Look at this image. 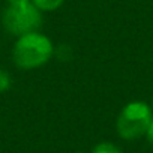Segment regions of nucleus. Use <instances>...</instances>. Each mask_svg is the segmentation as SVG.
<instances>
[{
    "mask_svg": "<svg viewBox=\"0 0 153 153\" xmlns=\"http://www.w3.org/2000/svg\"><path fill=\"white\" fill-rule=\"evenodd\" d=\"M54 54L53 42L42 33L32 32L18 36L12 57L20 69H35L45 65Z\"/></svg>",
    "mask_w": 153,
    "mask_h": 153,
    "instance_id": "f257e3e1",
    "label": "nucleus"
},
{
    "mask_svg": "<svg viewBox=\"0 0 153 153\" xmlns=\"http://www.w3.org/2000/svg\"><path fill=\"white\" fill-rule=\"evenodd\" d=\"M3 26L8 33L15 36H23L26 33L36 32L42 24L41 11L30 2L6 5L2 15Z\"/></svg>",
    "mask_w": 153,
    "mask_h": 153,
    "instance_id": "f03ea898",
    "label": "nucleus"
},
{
    "mask_svg": "<svg viewBox=\"0 0 153 153\" xmlns=\"http://www.w3.org/2000/svg\"><path fill=\"white\" fill-rule=\"evenodd\" d=\"M153 120L152 110L146 102L135 101L123 107L117 117V134L125 140H135L146 135Z\"/></svg>",
    "mask_w": 153,
    "mask_h": 153,
    "instance_id": "7ed1b4c3",
    "label": "nucleus"
},
{
    "mask_svg": "<svg viewBox=\"0 0 153 153\" xmlns=\"http://www.w3.org/2000/svg\"><path fill=\"white\" fill-rule=\"evenodd\" d=\"M65 0H32V3L42 12H51V11H56L59 9L62 5H63Z\"/></svg>",
    "mask_w": 153,
    "mask_h": 153,
    "instance_id": "20e7f679",
    "label": "nucleus"
},
{
    "mask_svg": "<svg viewBox=\"0 0 153 153\" xmlns=\"http://www.w3.org/2000/svg\"><path fill=\"white\" fill-rule=\"evenodd\" d=\"M93 153H122V150L113 143H99L93 149Z\"/></svg>",
    "mask_w": 153,
    "mask_h": 153,
    "instance_id": "39448f33",
    "label": "nucleus"
},
{
    "mask_svg": "<svg viewBox=\"0 0 153 153\" xmlns=\"http://www.w3.org/2000/svg\"><path fill=\"white\" fill-rule=\"evenodd\" d=\"M11 87V75L6 71H0V92H6Z\"/></svg>",
    "mask_w": 153,
    "mask_h": 153,
    "instance_id": "423d86ee",
    "label": "nucleus"
},
{
    "mask_svg": "<svg viewBox=\"0 0 153 153\" xmlns=\"http://www.w3.org/2000/svg\"><path fill=\"white\" fill-rule=\"evenodd\" d=\"M146 135H147L149 143H150V144H153V120H152V123H150V126H149V129H147Z\"/></svg>",
    "mask_w": 153,
    "mask_h": 153,
    "instance_id": "0eeeda50",
    "label": "nucleus"
},
{
    "mask_svg": "<svg viewBox=\"0 0 153 153\" xmlns=\"http://www.w3.org/2000/svg\"><path fill=\"white\" fill-rule=\"evenodd\" d=\"M30 2V0H6V5H17V3H24Z\"/></svg>",
    "mask_w": 153,
    "mask_h": 153,
    "instance_id": "6e6552de",
    "label": "nucleus"
},
{
    "mask_svg": "<svg viewBox=\"0 0 153 153\" xmlns=\"http://www.w3.org/2000/svg\"><path fill=\"white\" fill-rule=\"evenodd\" d=\"M152 107H153V96H152Z\"/></svg>",
    "mask_w": 153,
    "mask_h": 153,
    "instance_id": "1a4fd4ad",
    "label": "nucleus"
}]
</instances>
